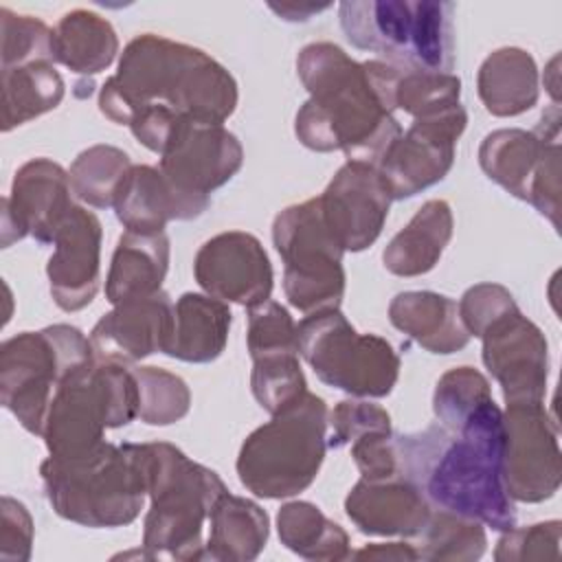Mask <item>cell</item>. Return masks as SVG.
<instances>
[{"label": "cell", "mask_w": 562, "mask_h": 562, "mask_svg": "<svg viewBox=\"0 0 562 562\" xmlns=\"http://www.w3.org/2000/svg\"><path fill=\"white\" fill-rule=\"evenodd\" d=\"M310 99L294 119L296 138L314 151H342L351 162L378 167L402 134L393 116L400 68L356 61L331 42H312L296 55Z\"/></svg>", "instance_id": "6da1fadb"}, {"label": "cell", "mask_w": 562, "mask_h": 562, "mask_svg": "<svg viewBox=\"0 0 562 562\" xmlns=\"http://www.w3.org/2000/svg\"><path fill=\"white\" fill-rule=\"evenodd\" d=\"M400 476L413 481L430 507L479 520L496 531L516 527V507L503 479L505 422L487 400L454 432L430 424L393 435Z\"/></svg>", "instance_id": "7a4b0ae2"}, {"label": "cell", "mask_w": 562, "mask_h": 562, "mask_svg": "<svg viewBox=\"0 0 562 562\" xmlns=\"http://www.w3.org/2000/svg\"><path fill=\"white\" fill-rule=\"evenodd\" d=\"M145 108L222 125L237 108V83L204 50L143 33L127 42L116 72L101 86L99 110L112 123L130 125Z\"/></svg>", "instance_id": "3957f363"}, {"label": "cell", "mask_w": 562, "mask_h": 562, "mask_svg": "<svg viewBox=\"0 0 562 562\" xmlns=\"http://www.w3.org/2000/svg\"><path fill=\"white\" fill-rule=\"evenodd\" d=\"M151 501L143 529V558L204 560L202 527L228 492L211 468L167 441L134 443Z\"/></svg>", "instance_id": "277c9868"}, {"label": "cell", "mask_w": 562, "mask_h": 562, "mask_svg": "<svg viewBox=\"0 0 562 562\" xmlns=\"http://www.w3.org/2000/svg\"><path fill=\"white\" fill-rule=\"evenodd\" d=\"M55 514L83 527H123L138 518L147 481L134 443L101 441L77 457H48L40 465Z\"/></svg>", "instance_id": "5b68a950"}, {"label": "cell", "mask_w": 562, "mask_h": 562, "mask_svg": "<svg viewBox=\"0 0 562 562\" xmlns=\"http://www.w3.org/2000/svg\"><path fill=\"white\" fill-rule=\"evenodd\" d=\"M347 40L400 70L452 72L454 4L443 0H351L338 4Z\"/></svg>", "instance_id": "8992f818"}, {"label": "cell", "mask_w": 562, "mask_h": 562, "mask_svg": "<svg viewBox=\"0 0 562 562\" xmlns=\"http://www.w3.org/2000/svg\"><path fill=\"white\" fill-rule=\"evenodd\" d=\"M327 426L325 400L303 393L244 439L235 463L241 485L259 498H290L307 490L327 452Z\"/></svg>", "instance_id": "52a82bcc"}, {"label": "cell", "mask_w": 562, "mask_h": 562, "mask_svg": "<svg viewBox=\"0 0 562 562\" xmlns=\"http://www.w3.org/2000/svg\"><path fill=\"white\" fill-rule=\"evenodd\" d=\"M94 362L90 338L72 325L22 331L0 347V402L31 435H42L59 384Z\"/></svg>", "instance_id": "ba28073f"}, {"label": "cell", "mask_w": 562, "mask_h": 562, "mask_svg": "<svg viewBox=\"0 0 562 562\" xmlns=\"http://www.w3.org/2000/svg\"><path fill=\"white\" fill-rule=\"evenodd\" d=\"M138 417V382L121 362H101L68 375L53 395L42 439L50 457L66 459L92 450L108 428Z\"/></svg>", "instance_id": "9c48e42d"}, {"label": "cell", "mask_w": 562, "mask_h": 562, "mask_svg": "<svg viewBox=\"0 0 562 562\" xmlns=\"http://www.w3.org/2000/svg\"><path fill=\"white\" fill-rule=\"evenodd\" d=\"M299 356L316 378L353 397H386L400 378V356L378 334H358L340 310L305 316L296 325Z\"/></svg>", "instance_id": "30bf717a"}, {"label": "cell", "mask_w": 562, "mask_h": 562, "mask_svg": "<svg viewBox=\"0 0 562 562\" xmlns=\"http://www.w3.org/2000/svg\"><path fill=\"white\" fill-rule=\"evenodd\" d=\"M272 241L283 259V292L305 316L340 310L345 250L329 233L318 195L283 209L272 222Z\"/></svg>", "instance_id": "8fae6325"}, {"label": "cell", "mask_w": 562, "mask_h": 562, "mask_svg": "<svg viewBox=\"0 0 562 562\" xmlns=\"http://www.w3.org/2000/svg\"><path fill=\"white\" fill-rule=\"evenodd\" d=\"M560 108L551 105L527 132H490L479 147V165L507 193L529 202L553 228L560 226Z\"/></svg>", "instance_id": "7c38bea8"}, {"label": "cell", "mask_w": 562, "mask_h": 562, "mask_svg": "<svg viewBox=\"0 0 562 562\" xmlns=\"http://www.w3.org/2000/svg\"><path fill=\"white\" fill-rule=\"evenodd\" d=\"M244 162V147L224 125L184 119L160 154L158 169L182 198L193 220L209 204L211 193L224 187Z\"/></svg>", "instance_id": "4fadbf2b"}, {"label": "cell", "mask_w": 562, "mask_h": 562, "mask_svg": "<svg viewBox=\"0 0 562 562\" xmlns=\"http://www.w3.org/2000/svg\"><path fill=\"white\" fill-rule=\"evenodd\" d=\"M503 479L518 503H542L560 490L562 454L558 428L544 402L507 404Z\"/></svg>", "instance_id": "5bb4252c"}, {"label": "cell", "mask_w": 562, "mask_h": 562, "mask_svg": "<svg viewBox=\"0 0 562 562\" xmlns=\"http://www.w3.org/2000/svg\"><path fill=\"white\" fill-rule=\"evenodd\" d=\"M468 125L463 105L446 112L413 119L378 162V171L393 200L413 198L441 182L452 162L457 140Z\"/></svg>", "instance_id": "9a60e30c"}, {"label": "cell", "mask_w": 562, "mask_h": 562, "mask_svg": "<svg viewBox=\"0 0 562 562\" xmlns=\"http://www.w3.org/2000/svg\"><path fill=\"white\" fill-rule=\"evenodd\" d=\"M479 338L483 364L501 384L505 404L544 402L549 345L533 321L514 307L492 321Z\"/></svg>", "instance_id": "2e32d148"}, {"label": "cell", "mask_w": 562, "mask_h": 562, "mask_svg": "<svg viewBox=\"0 0 562 562\" xmlns=\"http://www.w3.org/2000/svg\"><path fill=\"white\" fill-rule=\"evenodd\" d=\"M72 206L70 178L61 165L50 158L24 162L15 171L11 193L2 198V248L26 235L53 244Z\"/></svg>", "instance_id": "e0dca14e"}, {"label": "cell", "mask_w": 562, "mask_h": 562, "mask_svg": "<svg viewBox=\"0 0 562 562\" xmlns=\"http://www.w3.org/2000/svg\"><path fill=\"white\" fill-rule=\"evenodd\" d=\"M391 202L378 167L351 160L318 195L323 220L345 252H360L380 237Z\"/></svg>", "instance_id": "ac0fdd59"}, {"label": "cell", "mask_w": 562, "mask_h": 562, "mask_svg": "<svg viewBox=\"0 0 562 562\" xmlns=\"http://www.w3.org/2000/svg\"><path fill=\"white\" fill-rule=\"evenodd\" d=\"M198 285L224 301L252 307L272 294V263L261 241L244 231H226L206 239L193 259Z\"/></svg>", "instance_id": "d6986e66"}, {"label": "cell", "mask_w": 562, "mask_h": 562, "mask_svg": "<svg viewBox=\"0 0 562 562\" xmlns=\"http://www.w3.org/2000/svg\"><path fill=\"white\" fill-rule=\"evenodd\" d=\"M99 217L75 204L53 239V255L46 263L53 301L64 312H79L92 303L101 281Z\"/></svg>", "instance_id": "ffe728a7"}, {"label": "cell", "mask_w": 562, "mask_h": 562, "mask_svg": "<svg viewBox=\"0 0 562 562\" xmlns=\"http://www.w3.org/2000/svg\"><path fill=\"white\" fill-rule=\"evenodd\" d=\"M173 334V301L160 290L145 299L112 305L90 331L97 360L134 364L167 349Z\"/></svg>", "instance_id": "44dd1931"}, {"label": "cell", "mask_w": 562, "mask_h": 562, "mask_svg": "<svg viewBox=\"0 0 562 562\" xmlns=\"http://www.w3.org/2000/svg\"><path fill=\"white\" fill-rule=\"evenodd\" d=\"M349 520L367 536L417 538L432 507L424 492L404 476L360 479L345 498Z\"/></svg>", "instance_id": "7402d4cb"}, {"label": "cell", "mask_w": 562, "mask_h": 562, "mask_svg": "<svg viewBox=\"0 0 562 562\" xmlns=\"http://www.w3.org/2000/svg\"><path fill=\"white\" fill-rule=\"evenodd\" d=\"M389 321L430 353H457L470 342L457 301L430 290L400 292L389 303Z\"/></svg>", "instance_id": "603a6c76"}, {"label": "cell", "mask_w": 562, "mask_h": 562, "mask_svg": "<svg viewBox=\"0 0 562 562\" xmlns=\"http://www.w3.org/2000/svg\"><path fill=\"white\" fill-rule=\"evenodd\" d=\"M169 270V237L165 233L125 231L105 277V299L112 305L160 292Z\"/></svg>", "instance_id": "cb8c5ba5"}, {"label": "cell", "mask_w": 562, "mask_h": 562, "mask_svg": "<svg viewBox=\"0 0 562 562\" xmlns=\"http://www.w3.org/2000/svg\"><path fill=\"white\" fill-rule=\"evenodd\" d=\"M452 209L446 200L424 202L408 224L393 235L382 252L384 268L395 277L430 272L452 239Z\"/></svg>", "instance_id": "d4e9b609"}, {"label": "cell", "mask_w": 562, "mask_h": 562, "mask_svg": "<svg viewBox=\"0 0 562 562\" xmlns=\"http://www.w3.org/2000/svg\"><path fill=\"white\" fill-rule=\"evenodd\" d=\"M231 321L233 314L224 301L184 292L173 303V334L165 353L182 362H213L228 342Z\"/></svg>", "instance_id": "484cf974"}, {"label": "cell", "mask_w": 562, "mask_h": 562, "mask_svg": "<svg viewBox=\"0 0 562 562\" xmlns=\"http://www.w3.org/2000/svg\"><path fill=\"white\" fill-rule=\"evenodd\" d=\"M112 209L125 231L136 233H165V226L171 220H193L176 189L167 182L160 169L151 165L130 167Z\"/></svg>", "instance_id": "4316f807"}, {"label": "cell", "mask_w": 562, "mask_h": 562, "mask_svg": "<svg viewBox=\"0 0 562 562\" xmlns=\"http://www.w3.org/2000/svg\"><path fill=\"white\" fill-rule=\"evenodd\" d=\"M479 99L494 116H518L538 103V66L525 48L503 46L490 53L476 75Z\"/></svg>", "instance_id": "83f0119b"}, {"label": "cell", "mask_w": 562, "mask_h": 562, "mask_svg": "<svg viewBox=\"0 0 562 562\" xmlns=\"http://www.w3.org/2000/svg\"><path fill=\"white\" fill-rule=\"evenodd\" d=\"M211 533L204 544V560L248 562L255 560L270 533L268 514L250 498L224 492L209 516Z\"/></svg>", "instance_id": "f1b7e54d"}, {"label": "cell", "mask_w": 562, "mask_h": 562, "mask_svg": "<svg viewBox=\"0 0 562 562\" xmlns=\"http://www.w3.org/2000/svg\"><path fill=\"white\" fill-rule=\"evenodd\" d=\"M55 61L77 75H97L105 70L119 53L114 26L90 9L64 13L53 29Z\"/></svg>", "instance_id": "f546056e"}, {"label": "cell", "mask_w": 562, "mask_h": 562, "mask_svg": "<svg viewBox=\"0 0 562 562\" xmlns=\"http://www.w3.org/2000/svg\"><path fill=\"white\" fill-rule=\"evenodd\" d=\"M61 99L64 79L53 61L2 68V132L55 110Z\"/></svg>", "instance_id": "4dcf8cb0"}, {"label": "cell", "mask_w": 562, "mask_h": 562, "mask_svg": "<svg viewBox=\"0 0 562 562\" xmlns=\"http://www.w3.org/2000/svg\"><path fill=\"white\" fill-rule=\"evenodd\" d=\"M281 544L305 560L338 562L351 558L347 531L310 501L285 503L277 514Z\"/></svg>", "instance_id": "1f68e13d"}, {"label": "cell", "mask_w": 562, "mask_h": 562, "mask_svg": "<svg viewBox=\"0 0 562 562\" xmlns=\"http://www.w3.org/2000/svg\"><path fill=\"white\" fill-rule=\"evenodd\" d=\"M127 151L114 145H92L70 165L68 178L72 195L94 209H112L116 191L130 171Z\"/></svg>", "instance_id": "d6a6232c"}, {"label": "cell", "mask_w": 562, "mask_h": 562, "mask_svg": "<svg viewBox=\"0 0 562 562\" xmlns=\"http://www.w3.org/2000/svg\"><path fill=\"white\" fill-rule=\"evenodd\" d=\"M487 536L479 520L435 509L413 544L419 560L472 562L485 553Z\"/></svg>", "instance_id": "836d02e7"}, {"label": "cell", "mask_w": 562, "mask_h": 562, "mask_svg": "<svg viewBox=\"0 0 562 562\" xmlns=\"http://www.w3.org/2000/svg\"><path fill=\"white\" fill-rule=\"evenodd\" d=\"M250 389L259 406L270 415L307 393L299 351H272L252 358Z\"/></svg>", "instance_id": "e575fe53"}, {"label": "cell", "mask_w": 562, "mask_h": 562, "mask_svg": "<svg viewBox=\"0 0 562 562\" xmlns=\"http://www.w3.org/2000/svg\"><path fill=\"white\" fill-rule=\"evenodd\" d=\"M138 382V419L149 426L180 422L191 408L187 382L160 367H132Z\"/></svg>", "instance_id": "d590c367"}, {"label": "cell", "mask_w": 562, "mask_h": 562, "mask_svg": "<svg viewBox=\"0 0 562 562\" xmlns=\"http://www.w3.org/2000/svg\"><path fill=\"white\" fill-rule=\"evenodd\" d=\"M487 400H492L487 378L474 367H454L437 380L432 411L437 424L454 432Z\"/></svg>", "instance_id": "8d00e7d4"}, {"label": "cell", "mask_w": 562, "mask_h": 562, "mask_svg": "<svg viewBox=\"0 0 562 562\" xmlns=\"http://www.w3.org/2000/svg\"><path fill=\"white\" fill-rule=\"evenodd\" d=\"M461 105V79L454 72L402 70L395 86V108L413 119L432 116Z\"/></svg>", "instance_id": "74e56055"}, {"label": "cell", "mask_w": 562, "mask_h": 562, "mask_svg": "<svg viewBox=\"0 0 562 562\" xmlns=\"http://www.w3.org/2000/svg\"><path fill=\"white\" fill-rule=\"evenodd\" d=\"M2 24V68L24 66L33 61H53V29L33 15H20L11 9H0Z\"/></svg>", "instance_id": "f35d334b"}, {"label": "cell", "mask_w": 562, "mask_h": 562, "mask_svg": "<svg viewBox=\"0 0 562 562\" xmlns=\"http://www.w3.org/2000/svg\"><path fill=\"white\" fill-rule=\"evenodd\" d=\"M246 347L250 358L272 351H299L296 323L290 312L272 299L248 307Z\"/></svg>", "instance_id": "ab89813d"}, {"label": "cell", "mask_w": 562, "mask_h": 562, "mask_svg": "<svg viewBox=\"0 0 562 562\" xmlns=\"http://www.w3.org/2000/svg\"><path fill=\"white\" fill-rule=\"evenodd\" d=\"M562 522L547 520L529 527H512L503 531L494 549L498 562H525V560H555L560 558Z\"/></svg>", "instance_id": "60d3db41"}, {"label": "cell", "mask_w": 562, "mask_h": 562, "mask_svg": "<svg viewBox=\"0 0 562 562\" xmlns=\"http://www.w3.org/2000/svg\"><path fill=\"white\" fill-rule=\"evenodd\" d=\"M329 426L334 432L327 448H340L373 432H391V415L364 397L342 400L329 411Z\"/></svg>", "instance_id": "b9f144b4"}, {"label": "cell", "mask_w": 562, "mask_h": 562, "mask_svg": "<svg viewBox=\"0 0 562 562\" xmlns=\"http://www.w3.org/2000/svg\"><path fill=\"white\" fill-rule=\"evenodd\" d=\"M461 323L470 338H479L481 331L503 316L505 312L518 307L512 292L501 283H476L465 290L461 301L457 303Z\"/></svg>", "instance_id": "7bdbcfd3"}, {"label": "cell", "mask_w": 562, "mask_h": 562, "mask_svg": "<svg viewBox=\"0 0 562 562\" xmlns=\"http://www.w3.org/2000/svg\"><path fill=\"white\" fill-rule=\"evenodd\" d=\"M351 457H353V463L360 470L362 479H367V481H382V479L400 476L393 430L391 432H373V435L356 439L351 443Z\"/></svg>", "instance_id": "ee69618b"}, {"label": "cell", "mask_w": 562, "mask_h": 562, "mask_svg": "<svg viewBox=\"0 0 562 562\" xmlns=\"http://www.w3.org/2000/svg\"><path fill=\"white\" fill-rule=\"evenodd\" d=\"M33 549V518L29 509L11 498L2 496V529H0V560L26 562Z\"/></svg>", "instance_id": "f6af8a7d"}, {"label": "cell", "mask_w": 562, "mask_h": 562, "mask_svg": "<svg viewBox=\"0 0 562 562\" xmlns=\"http://www.w3.org/2000/svg\"><path fill=\"white\" fill-rule=\"evenodd\" d=\"M351 558L356 560H419L417 551L413 544L408 542H375L369 547H362L360 551L351 553Z\"/></svg>", "instance_id": "bcb514c9"}, {"label": "cell", "mask_w": 562, "mask_h": 562, "mask_svg": "<svg viewBox=\"0 0 562 562\" xmlns=\"http://www.w3.org/2000/svg\"><path fill=\"white\" fill-rule=\"evenodd\" d=\"M329 4H307L305 9L303 7H296V4H270V9L272 11H277V13H290V11H294L292 15H288V18H283V20H290V22H296V20H307L312 13H318V11H325Z\"/></svg>", "instance_id": "7dc6e473"}]
</instances>
